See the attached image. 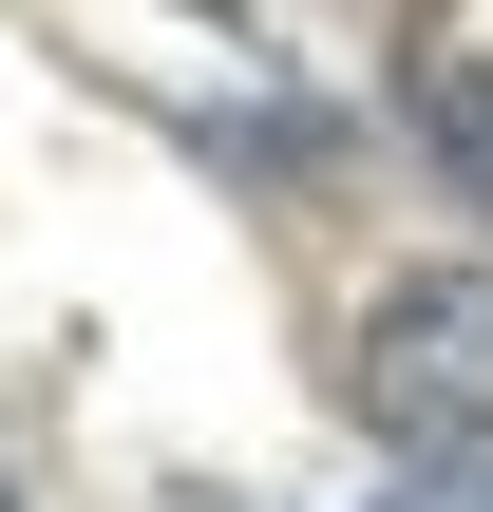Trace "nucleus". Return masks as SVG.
<instances>
[{"mask_svg":"<svg viewBox=\"0 0 493 512\" xmlns=\"http://www.w3.org/2000/svg\"><path fill=\"white\" fill-rule=\"evenodd\" d=\"M399 114L437 133V171H456V190L493 209V57H456V38H418V57H399Z\"/></svg>","mask_w":493,"mask_h":512,"instance_id":"nucleus-2","label":"nucleus"},{"mask_svg":"<svg viewBox=\"0 0 493 512\" xmlns=\"http://www.w3.org/2000/svg\"><path fill=\"white\" fill-rule=\"evenodd\" d=\"M342 418L399 456H493V266H399L342 342Z\"/></svg>","mask_w":493,"mask_h":512,"instance_id":"nucleus-1","label":"nucleus"},{"mask_svg":"<svg viewBox=\"0 0 493 512\" xmlns=\"http://www.w3.org/2000/svg\"><path fill=\"white\" fill-rule=\"evenodd\" d=\"M190 19H247V0H190Z\"/></svg>","mask_w":493,"mask_h":512,"instance_id":"nucleus-4","label":"nucleus"},{"mask_svg":"<svg viewBox=\"0 0 493 512\" xmlns=\"http://www.w3.org/2000/svg\"><path fill=\"white\" fill-rule=\"evenodd\" d=\"M0 512H19V494H0Z\"/></svg>","mask_w":493,"mask_h":512,"instance_id":"nucleus-5","label":"nucleus"},{"mask_svg":"<svg viewBox=\"0 0 493 512\" xmlns=\"http://www.w3.org/2000/svg\"><path fill=\"white\" fill-rule=\"evenodd\" d=\"M380 512H493V456H437V475H399Z\"/></svg>","mask_w":493,"mask_h":512,"instance_id":"nucleus-3","label":"nucleus"}]
</instances>
